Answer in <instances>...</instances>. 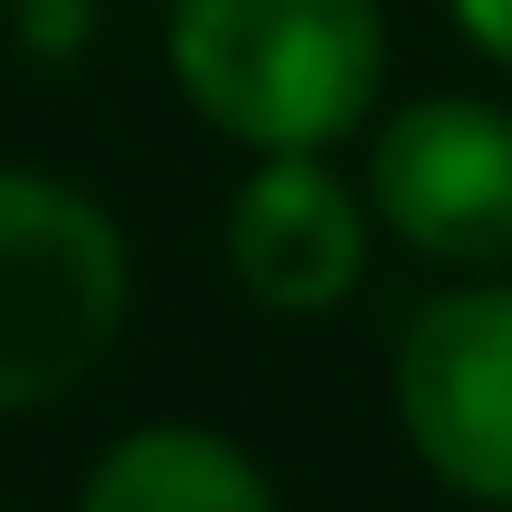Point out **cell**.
<instances>
[{
	"label": "cell",
	"instance_id": "obj_1",
	"mask_svg": "<svg viewBox=\"0 0 512 512\" xmlns=\"http://www.w3.org/2000/svg\"><path fill=\"white\" fill-rule=\"evenodd\" d=\"M380 0H171V76L219 133L313 152L380 95Z\"/></svg>",
	"mask_w": 512,
	"mask_h": 512
},
{
	"label": "cell",
	"instance_id": "obj_2",
	"mask_svg": "<svg viewBox=\"0 0 512 512\" xmlns=\"http://www.w3.org/2000/svg\"><path fill=\"white\" fill-rule=\"evenodd\" d=\"M124 238L67 181L0 171V418L48 408L114 351Z\"/></svg>",
	"mask_w": 512,
	"mask_h": 512
},
{
	"label": "cell",
	"instance_id": "obj_3",
	"mask_svg": "<svg viewBox=\"0 0 512 512\" xmlns=\"http://www.w3.org/2000/svg\"><path fill=\"white\" fill-rule=\"evenodd\" d=\"M399 427L437 484L512 503V285L418 304V323L399 332Z\"/></svg>",
	"mask_w": 512,
	"mask_h": 512
},
{
	"label": "cell",
	"instance_id": "obj_4",
	"mask_svg": "<svg viewBox=\"0 0 512 512\" xmlns=\"http://www.w3.org/2000/svg\"><path fill=\"white\" fill-rule=\"evenodd\" d=\"M370 200L418 256L512 266V114L475 95H427L389 114L370 152Z\"/></svg>",
	"mask_w": 512,
	"mask_h": 512
},
{
	"label": "cell",
	"instance_id": "obj_5",
	"mask_svg": "<svg viewBox=\"0 0 512 512\" xmlns=\"http://www.w3.org/2000/svg\"><path fill=\"white\" fill-rule=\"evenodd\" d=\"M228 266L266 313H323L361 285V200L313 152H275L228 200Z\"/></svg>",
	"mask_w": 512,
	"mask_h": 512
},
{
	"label": "cell",
	"instance_id": "obj_6",
	"mask_svg": "<svg viewBox=\"0 0 512 512\" xmlns=\"http://www.w3.org/2000/svg\"><path fill=\"white\" fill-rule=\"evenodd\" d=\"M76 512H275V494L209 427H143L95 456Z\"/></svg>",
	"mask_w": 512,
	"mask_h": 512
},
{
	"label": "cell",
	"instance_id": "obj_7",
	"mask_svg": "<svg viewBox=\"0 0 512 512\" xmlns=\"http://www.w3.org/2000/svg\"><path fill=\"white\" fill-rule=\"evenodd\" d=\"M456 19H465V38H475L494 67H512V0H456Z\"/></svg>",
	"mask_w": 512,
	"mask_h": 512
}]
</instances>
